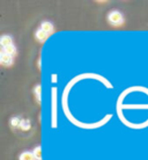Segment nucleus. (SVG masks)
Returning <instances> with one entry per match:
<instances>
[{"label":"nucleus","instance_id":"nucleus-1","mask_svg":"<svg viewBox=\"0 0 148 160\" xmlns=\"http://www.w3.org/2000/svg\"><path fill=\"white\" fill-rule=\"evenodd\" d=\"M109 22L113 26H118V24H122L123 23V15L120 14L119 12H111L109 14Z\"/></svg>","mask_w":148,"mask_h":160},{"label":"nucleus","instance_id":"nucleus-2","mask_svg":"<svg viewBox=\"0 0 148 160\" xmlns=\"http://www.w3.org/2000/svg\"><path fill=\"white\" fill-rule=\"evenodd\" d=\"M0 62H1L4 65H11L12 64V62H13L12 56L2 51L1 52V55H0Z\"/></svg>","mask_w":148,"mask_h":160},{"label":"nucleus","instance_id":"nucleus-3","mask_svg":"<svg viewBox=\"0 0 148 160\" xmlns=\"http://www.w3.org/2000/svg\"><path fill=\"white\" fill-rule=\"evenodd\" d=\"M41 29L42 30H44L46 34H51L52 32H53V26H52L51 22H48V21H45V22H43L42 23V26H41Z\"/></svg>","mask_w":148,"mask_h":160},{"label":"nucleus","instance_id":"nucleus-4","mask_svg":"<svg viewBox=\"0 0 148 160\" xmlns=\"http://www.w3.org/2000/svg\"><path fill=\"white\" fill-rule=\"evenodd\" d=\"M36 38L40 42H44L46 38H48V34L44 32V30H42V29H38L36 32Z\"/></svg>","mask_w":148,"mask_h":160},{"label":"nucleus","instance_id":"nucleus-5","mask_svg":"<svg viewBox=\"0 0 148 160\" xmlns=\"http://www.w3.org/2000/svg\"><path fill=\"white\" fill-rule=\"evenodd\" d=\"M20 160H36V159H35V156H34V153L26 151V152H23L20 156Z\"/></svg>","mask_w":148,"mask_h":160},{"label":"nucleus","instance_id":"nucleus-6","mask_svg":"<svg viewBox=\"0 0 148 160\" xmlns=\"http://www.w3.org/2000/svg\"><path fill=\"white\" fill-rule=\"evenodd\" d=\"M0 42H1V45H2L4 48H6L8 45H12V38L9 36H2Z\"/></svg>","mask_w":148,"mask_h":160},{"label":"nucleus","instance_id":"nucleus-7","mask_svg":"<svg viewBox=\"0 0 148 160\" xmlns=\"http://www.w3.org/2000/svg\"><path fill=\"white\" fill-rule=\"evenodd\" d=\"M4 52H6V53H8V55H11V56H13L14 53H15V47L14 45H8V47H6V48H4V50H2Z\"/></svg>","mask_w":148,"mask_h":160},{"label":"nucleus","instance_id":"nucleus-8","mask_svg":"<svg viewBox=\"0 0 148 160\" xmlns=\"http://www.w3.org/2000/svg\"><path fill=\"white\" fill-rule=\"evenodd\" d=\"M34 156H35V159L37 160H42V148L38 146V148H36L35 150H34Z\"/></svg>","mask_w":148,"mask_h":160},{"label":"nucleus","instance_id":"nucleus-9","mask_svg":"<svg viewBox=\"0 0 148 160\" xmlns=\"http://www.w3.org/2000/svg\"><path fill=\"white\" fill-rule=\"evenodd\" d=\"M19 122H20V121H19V118H16V117H14V118L12 120V125H13V127H16V125L19 124Z\"/></svg>","mask_w":148,"mask_h":160},{"label":"nucleus","instance_id":"nucleus-10","mask_svg":"<svg viewBox=\"0 0 148 160\" xmlns=\"http://www.w3.org/2000/svg\"><path fill=\"white\" fill-rule=\"evenodd\" d=\"M35 92H36V95L38 96V99H40V95H41V86H37L36 89H35Z\"/></svg>","mask_w":148,"mask_h":160},{"label":"nucleus","instance_id":"nucleus-11","mask_svg":"<svg viewBox=\"0 0 148 160\" xmlns=\"http://www.w3.org/2000/svg\"><path fill=\"white\" fill-rule=\"evenodd\" d=\"M21 125H22V128H23V129L29 128V123H27V121H23V122L21 123Z\"/></svg>","mask_w":148,"mask_h":160}]
</instances>
